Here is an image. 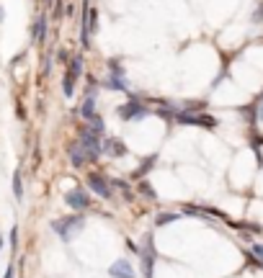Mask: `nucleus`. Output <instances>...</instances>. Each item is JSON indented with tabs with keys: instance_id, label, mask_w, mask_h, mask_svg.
I'll return each mask as SVG.
<instances>
[{
	"instance_id": "nucleus-4",
	"label": "nucleus",
	"mask_w": 263,
	"mask_h": 278,
	"mask_svg": "<svg viewBox=\"0 0 263 278\" xmlns=\"http://www.w3.org/2000/svg\"><path fill=\"white\" fill-rule=\"evenodd\" d=\"M108 276H111V278H137V276H134V268H132V263H129L126 258L116 260V263L111 265V271H108Z\"/></svg>"
},
{
	"instance_id": "nucleus-2",
	"label": "nucleus",
	"mask_w": 263,
	"mask_h": 278,
	"mask_svg": "<svg viewBox=\"0 0 263 278\" xmlns=\"http://www.w3.org/2000/svg\"><path fill=\"white\" fill-rule=\"evenodd\" d=\"M65 201H67L70 209H75V211H83V209H88V206H90V199H88V193L83 191V188L70 191V193L65 196Z\"/></svg>"
},
{
	"instance_id": "nucleus-1",
	"label": "nucleus",
	"mask_w": 263,
	"mask_h": 278,
	"mask_svg": "<svg viewBox=\"0 0 263 278\" xmlns=\"http://www.w3.org/2000/svg\"><path fill=\"white\" fill-rule=\"evenodd\" d=\"M52 229L57 232V235L70 242L72 237L78 235V229H83V217H67V219H54L52 222Z\"/></svg>"
},
{
	"instance_id": "nucleus-19",
	"label": "nucleus",
	"mask_w": 263,
	"mask_h": 278,
	"mask_svg": "<svg viewBox=\"0 0 263 278\" xmlns=\"http://www.w3.org/2000/svg\"><path fill=\"white\" fill-rule=\"evenodd\" d=\"M0 21H3V11H0Z\"/></svg>"
},
{
	"instance_id": "nucleus-9",
	"label": "nucleus",
	"mask_w": 263,
	"mask_h": 278,
	"mask_svg": "<svg viewBox=\"0 0 263 278\" xmlns=\"http://www.w3.org/2000/svg\"><path fill=\"white\" fill-rule=\"evenodd\" d=\"M80 116H83V119H88V121L96 119V111H93V93H90L88 101L83 103V109H80Z\"/></svg>"
},
{
	"instance_id": "nucleus-3",
	"label": "nucleus",
	"mask_w": 263,
	"mask_h": 278,
	"mask_svg": "<svg viewBox=\"0 0 263 278\" xmlns=\"http://www.w3.org/2000/svg\"><path fill=\"white\" fill-rule=\"evenodd\" d=\"M88 185L93 188V193H98L101 199H111V185H108V181H106L103 175L90 173V175H88Z\"/></svg>"
},
{
	"instance_id": "nucleus-12",
	"label": "nucleus",
	"mask_w": 263,
	"mask_h": 278,
	"mask_svg": "<svg viewBox=\"0 0 263 278\" xmlns=\"http://www.w3.org/2000/svg\"><path fill=\"white\" fill-rule=\"evenodd\" d=\"M72 88H75V77H72V75H65V95H67V98L75 93Z\"/></svg>"
},
{
	"instance_id": "nucleus-18",
	"label": "nucleus",
	"mask_w": 263,
	"mask_h": 278,
	"mask_svg": "<svg viewBox=\"0 0 263 278\" xmlns=\"http://www.w3.org/2000/svg\"><path fill=\"white\" fill-rule=\"evenodd\" d=\"M258 119H263V106H261V111H258Z\"/></svg>"
},
{
	"instance_id": "nucleus-6",
	"label": "nucleus",
	"mask_w": 263,
	"mask_h": 278,
	"mask_svg": "<svg viewBox=\"0 0 263 278\" xmlns=\"http://www.w3.org/2000/svg\"><path fill=\"white\" fill-rule=\"evenodd\" d=\"M103 152L111 155V157H121V155H126V145L119 142V139H106L103 142Z\"/></svg>"
},
{
	"instance_id": "nucleus-13",
	"label": "nucleus",
	"mask_w": 263,
	"mask_h": 278,
	"mask_svg": "<svg viewBox=\"0 0 263 278\" xmlns=\"http://www.w3.org/2000/svg\"><path fill=\"white\" fill-rule=\"evenodd\" d=\"M173 219H178V214H165V217H158V224H168V222H173Z\"/></svg>"
},
{
	"instance_id": "nucleus-8",
	"label": "nucleus",
	"mask_w": 263,
	"mask_h": 278,
	"mask_svg": "<svg viewBox=\"0 0 263 278\" xmlns=\"http://www.w3.org/2000/svg\"><path fill=\"white\" fill-rule=\"evenodd\" d=\"M34 41H44V37H47V16H39L34 23Z\"/></svg>"
},
{
	"instance_id": "nucleus-14",
	"label": "nucleus",
	"mask_w": 263,
	"mask_h": 278,
	"mask_svg": "<svg viewBox=\"0 0 263 278\" xmlns=\"http://www.w3.org/2000/svg\"><path fill=\"white\" fill-rule=\"evenodd\" d=\"M11 245H13V250H16V245H18V227L11 229Z\"/></svg>"
},
{
	"instance_id": "nucleus-10",
	"label": "nucleus",
	"mask_w": 263,
	"mask_h": 278,
	"mask_svg": "<svg viewBox=\"0 0 263 278\" xmlns=\"http://www.w3.org/2000/svg\"><path fill=\"white\" fill-rule=\"evenodd\" d=\"M13 196L16 201H23V183H21V173L13 175Z\"/></svg>"
},
{
	"instance_id": "nucleus-11",
	"label": "nucleus",
	"mask_w": 263,
	"mask_h": 278,
	"mask_svg": "<svg viewBox=\"0 0 263 278\" xmlns=\"http://www.w3.org/2000/svg\"><path fill=\"white\" fill-rule=\"evenodd\" d=\"M80 73H83V59L80 57H75L70 62V73L67 75H72V77H80Z\"/></svg>"
},
{
	"instance_id": "nucleus-16",
	"label": "nucleus",
	"mask_w": 263,
	"mask_h": 278,
	"mask_svg": "<svg viewBox=\"0 0 263 278\" xmlns=\"http://www.w3.org/2000/svg\"><path fill=\"white\" fill-rule=\"evenodd\" d=\"M253 253H258V255L263 258V245H256V247H253Z\"/></svg>"
},
{
	"instance_id": "nucleus-5",
	"label": "nucleus",
	"mask_w": 263,
	"mask_h": 278,
	"mask_svg": "<svg viewBox=\"0 0 263 278\" xmlns=\"http://www.w3.org/2000/svg\"><path fill=\"white\" fill-rule=\"evenodd\" d=\"M88 160H93V157H90V152H88L83 145H80V142H78V145H70V163H72V165H75V167H83Z\"/></svg>"
},
{
	"instance_id": "nucleus-17",
	"label": "nucleus",
	"mask_w": 263,
	"mask_h": 278,
	"mask_svg": "<svg viewBox=\"0 0 263 278\" xmlns=\"http://www.w3.org/2000/svg\"><path fill=\"white\" fill-rule=\"evenodd\" d=\"M3 278H13V268H11V265H8V271H5V276H3Z\"/></svg>"
},
{
	"instance_id": "nucleus-15",
	"label": "nucleus",
	"mask_w": 263,
	"mask_h": 278,
	"mask_svg": "<svg viewBox=\"0 0 263 278\" xmlns=\"http://www.w3.org/2000/svg\"><path fill=\"white\" fill-rule=\"evenodd\" d=\"M140 191H144V196H147V199H155V193H152L150 185H140Z\"/></svg>"
},
{
	"instance_id": "nucleus-7",
	"label": "nucleus",
	"mask_w": 263,
	"mask_h": 278,
	"mask_svg": "<svg viewBox=\"0 0 263 278\" xmlns=\"http://www.w3.org/2000/svg\"><path fill=\"white\" fill-rule=\"evenodd\" d=\"M147 111L142 109V106H137V103H129V106H121L119 109V116L121 119H140V116H144Z\"/></svg>"
}]
</instances>
